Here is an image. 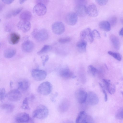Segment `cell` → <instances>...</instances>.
<instances>
[{"mask_svg": "<svg viewBox=\"0 0 123 123\" xmlns=\"http://www.w3.org/2000/svg\"><path fill=\"white\" fill-rule=\"evenodd\" d=\"M49 111L45 105H38L33 111L32 116L33 118L43 119L47 117L49 114Z\"/></svg>", "mask_w": 123, "mask_h": 123, "instance_id": "6da1fadb", "label": "cell"}, {"mask_svg": "<svg viewBox=\"0 0 123 123\" xmlns=\"http://www.w3.org/2000/svg\"><path fill=\"white\" fill-rule=\"evenodd\" d=\"M33 37L37 41L43 42L48 38L49 34L47 31L45 29H42L39 30L35 29L32 33Z\"/></svg>", "mask_w": 123, "mask_h": 123, "instance_id": "7a4b0ae2", "label": "cell"}, {"mask_svg": "<svg viewBox=\"0 0 123 123\" xmlns=\"http://www.w3.org/2000/svg\"><path fill=\"white\" fill-rule=\"evenodd\" d=\"M52 90L51 84L48 81H46L42 83L39 85L37 88V91L41 95H46L50 93Z\"/></svg>", "mask_w": 123, "mask_h": 123, "instance_id": "3957f363", "label": "cell"}, {"mask_svg": "<svg viewBox=\"0 0 123 123\" xmlns=\"http://www.w3.org/2000/svg\"><path fill=\"white\" fill-rule=\"evenodd\" d=\"M22 94L17 89L12 90L6 95V97L9 101L12 102H17L21 98Z\"/></svg>", "mask_w": 123, "mask_h": 123, "instance_id": "277c9868", "label": "cell"}, {"mask_svg": "<svg viewBox=\"0 0 123 123\" xmlns=\"http://www.w3.org/2000/svg\"><path fill=\"white\" fill-rule=\"evenodd\" d=\"M84 1L79 0L75 9V12L77 16L80 17L85 16L87 14L86 6L85 5Z\"/></svg>", "mask_w": 123, "mask_h": 123, "instance_id": "5b68a950", "label": "cell"}, {"mask_svg": "<svg viewBox=\"0 0 123 123\" xmlns=\"http://www.w3.org/2000/svg\"><path fill=\"white\" fill-rule=\"evenodd\" d=\"M31 75L34 80L37 81H40L45 78L47 74L44 70L35 69L32 71Z\"/></svg>", "mask_w": 123, "mask_h": 123, "instance_id": "8992f818", "label": "cell"}, {"mask_svg": "<svg viewBox=\"0 0 123 123\" xmlns=\"http://www.w3.org/2000/svg\"><path fill=\"white\" fill-rule=\"evenodd\" d=\"M33 12L37 16H43L46 12V7L44 4L38 3L34 7Z\"/></svg>", "mask_w": 123, "mask_h": 123, "instance_id": "52a82bcc", "label": "cell"}, {"mask_svg": "<svg viewBox=\"0 0 123 123\" xmlns=\"http://www.w3.org/2000/svg\"><path fill=\"white\" fill-rule=\"evenodd\" d=\"M87 93L82 88L78 89L76 92L75 96L77 101L82 104L86 101Z\"/></svg>", "mask_w": 123, "mask_h": 123, "instance_id": "ba28073f", "label": "cell"}, {"mask_svg": "<svg viewBox=\"0 0 123 123\" xmlns=\"http://www.w3.org/2000/svg\"><path fill=\"white\" fill-rule=\"evenodd\" d=\"M52 29L53 32L55 34L61 35L64 31L65 26L62 22H57L54 23L52 25Z\"/></svg>", "mask_w": 123, "mask_h": 123, "instance_id": "9c48e42d", "label": "cell"}, {"mask_svg": "<svg viewBox=\"0 0 123 123\" xmlns=\"http://www.w3.org/2000/svg\"><path fill=\"white\" fill-rule=\"evenodd\" d=\"M77 20L78 16L75 12H69L67 14L65 17L66 22L70 25H75L77 22Z\"/></svg>", "mask_w": 123, "mask_h": 123, "instance_id": "30bf717a", "label": "cell"}, {"mask_svg": "<svg viewBox=\"0 0 123 123\" xmlns=\"http://www.w3.org/2000/svg\"><path fill=\"white\" fill-rule=\"evenodd\" d=\"M86 101L90 105H94L98 103L99 99L98 96L95 93L90 91L87 93Z\"/></svg>", "mask_w": 123, "mask_h": 123, "instance_id": "8fae6325", "label": "cell"}, {"mask_svg": "<svg viewBox=\"0 0 123 123\" xmlns=\"http://www.w3.org/2000/svg\"><path fill=\"white\" fill-rule=\"evenodd\" d=\"M30 118L28 114L25 112H22L17 114L15 117V120L18 123H28Z\"/></svg>", "mask_w": 123, "mask_h": 123, "instance_id": "7c38bea8", "label": "cell"}, {"mask_svg": "<svg viewBox=\"0 0 123 123\" xmlns=\"http://www.w3.org/2000/svg\"><path fill=\"white\" fill-rule=\"evenodd\" d=\"M17 26L19 30L26 32L30 30L31 25L29 21L21 20L18 23Z\"/></svg>", "mask_w": 123, "mask_h": 123, "instance_id": "4fadbf2b", "label": "cell"}, {"mask_svg": "<svg viewBox=\"0 0 123 123\" xmlns=\"http://www.w3.org/2000/svg\"><path fill=\"white\" fill-rule=\"evenodd\" d=\"M34 45L33 43L30 40H26L22 43L21 46L22 51L25 53L31 52L34 48Z\"/></svg>", "mask_w": 123, "mask_h": 123, "instance_id": "5bb4252c", "label": "cell"}, {"mask_svg": "<svg viewBox=\"0 0 123 123\" xmlns=\"http://www.w3.org/2000/svg\"><path fill=\"white\" fill-rule=\"evenodd\" d=\"M59 73L60 75L65 78H74L76 76L71 72L68 67H65L61 68L59 70Z\"/></svg>", "mask_w": 123, "mask_h": 123, "instance_id": "9a60e30c", "label": "cell"}, {"mask_svg": "<svg viewBox=\"0 0 123 123\" xmlns=\"http://www.w3.org/2000/svg\"><path fill=\"white\" fill-rule=\"evenodd\" d=\"M87 14L91 17H95L98 15V12L96 6L94 4L86 6Z\"/></svg>", "mask_w": 123, "mask_h": 123, "instance_id": "2e32d148", "label": "cell"}, {"mask_svg": "<svg viewBox=\"0 0 123 123\" xmlns=\"http://www.w3.org/2000/svg\"><path fill=\"white\" fill-rule=\"evenodd\" d=\"M103 81L105 88L109 93L111 94H114L116 90L115 85L111 84L110 80L103 79Z\"/></svg>", "mask_w": 123, "mask_h": 123, "instance_id": "e0dca14e", "label": "cell"}, {"mask_svg": "<svg viewBox=\"0 0 123 123\" xmlns=\"http://www.w3.org/2000/svg\"><path fill=\"white\" fill-rule=\"evenodd\" d=\"M88 115L84 111L79 113L76 118V123H86L87 122Z\"/></svg>", "mask_w": 123, "mask_h": 123, "instance_id": "ac0fdd59", "label": "cell"}, {"mask_svg": "<svg viewBox=\"0 0 123 123\" xmlns=\"http://www.w3.org/2000/svg\"><path fill=\"white\" fill-rule=\"evenodd\" d=\"M9 42L12 44L14 45L17 43L20 39V36L18 34L15 33H11L9 37Z\"/></svg>", "mask_w": 123, "mask_h": 123, "instance_id": "d6986e66", "label": "cell"}, {"mask_svg": "<svg viewBox=\"0 0 123 123\" xmlns=\"http://www.w3.org/2000/svg\"><path fill=\"white\" fill-rule=\"evenodd\" d=\"M87 42L86 40L81 39L77 43L76 47L78 50L81 53H83L86 51Z\"/></svg>", "mask_w": 123, "mask_h": 123, "instance_id": "ffe728a7", "label": "cell"}, {"mask_svg": "<svg viewBox=\"0 0 123 123\" xmlns=\"http://www.w3.org/2000/svg\"><path fill=\"white\" fill-rule=\"evenodd\" d=\"M19 18L21 20L29 21L32 18V15L29 11H25L20 13Z\"/></svg>", "mask_w": 123, "mask_h": 123, "instance_id": "44dd1931", "label": "cell"}, {"mask_svg": "<svg viewBox=\"0 0 123 123\" xmlns=\"http://www.w3.org/2000/svg\"><path fill=\"white\" fill-rule=\"evenodd\" d=\"M110 39L115 49L118 50L120 48V42L118 38L114 35H111L110 37Z\"/></svg>", "mask_w": 123, "mask_h": 123, "instance_id": "7402d4cb", "label": "cell"}, {"mask_svg": "<svg viewBox=\"0 0 123 123\" xmlns=\"http://www.w3.org/2000/svg\"><path fill=\"white\" fill-rule=\"evenodd\" d=\"M16 50L13 48H9L5 50L4 52V56L6 58H10L13 57L16 54Z\"/></svg>", "mask_w": 123, "mask_h": 123, "instance_id": "603a6c76", "label": "cell"}, {"mask_svg": "<svg viewBox=\"0 0 123 123\" xmlns=\"http://www.w3.org/2000/svg\"><path fill=\"white\" fill-rule=\"evenodd\" d=\"M99 26L100 29L106 31H109L111 29V25L110 23L106 21H103L100 22Z\"/></svg>", "mask_w": 123, "mask_h": 123, "instance_id": "cb8c5ba5", "label": "cell"}, {"mask_svg": "<svg viewBox=\"0 0 123 123\" xmlns=\"http://www.w3.org/2000/svg\"><path fill=\"white\" fill-rule=\"evenodd\" d=\"M29 85L28 81L26 80H24L18 83V88L23 91H26L28 89Z\"/></svg>", "mask_w": 123, "mask_h": 123, "instance_id": "d4e9b609", "label": "cell"}, {"mask_svg": "<svg viewBox=\"0 0 123 123\" xmlns=\"http://www.w3.org/2000/svg\"><path fill=\"white\" fill-rule=\"evenodd\" d=\"M23 9L22 7L14 9L9 12L6 15V18H9L12 16H14L19 13Z\"/></svg>", "mask_w": 123, "mask_h": 123, "instance_id": "484cf974", "label": "cell"}, {"mask_svg": "<svg viewBox=\"0 0 123 123\" xmlns=\"http://www.w3.org/2000/svg\"><path fill=\"white\" fill-rule=\"evenodd\" d=\"M69 106V103L68 102L64 101L60 105L59 107V110L61 112H64L68 109Z\"/></svg>", "mask_w": 123, "mask_h": 123, "instance_id": "4316f807", "label": "cell"}, {"mask_svg": "<svg viewBox=\"0 0 123 123\" xmlns=\"http://www.w3.org/2000/svg\"><path fill=\"white\" fill-rule=\"evenodd\" d=\"M1 108L7 112L11 113L13 111L14 106L12 104H5L2 105Z\"/></svg>", "mask_w": 123, "mask_h": 123, "instance_id": "83f0119b", "label": "cell"}, {"mask_svg": "<svg viewBox=\"0 0 123 123\" xmlns=\"http://www.w3.org/2000/svg\"><path fill=\"white\" fill-rule=\"evenodd\" d=\"M51 49L52 47L51 46L47 45H45L37 52V54L38 55H41L49 51Z\"/></svg>", "mask_w": 123, "mask_h": 123, "instance_id": "f1b7e54d", "label": "cell"}, {"mask_svg": "<svg viewBox=\"0 0 123 123\" xmlns=\"http://www.w3.org/2000/svg\"><path fill=\"white\" fill-rule=\"evenodd\" d=\"M91 31L90 28H87L81 31L80 34L81 39L86 40L85 39L87 38L88 34Z\"/></svg>", "mask_w": 123, "mask_h": 123, "instance_id": "f546056e", "label": "cell"}, {"mask_svg": "<svg viewBox=\"0 0 123 123\" xmlns=\"http://www.w3.org/2000/svg\"><path fill=\"white\" fill-rule=\"evenodd\" d=\"M109 54L111 55L117 60L120 61L122 60V57L119 53L111 51H108V52Z\"/></svg>", "mask_w": 123, "mask_h": 123, "instance_id": "4dcf8cb0", "label": "cell"}, {"mask_svg": "<svg viewBox=\"0 0 123 123\" xmlns=\"http://www.w3.org/2000/svg\"><path fill=\"white\" fill-rule=\"evenodd\" d=\"M88 72L93 76H95L98 72V70L92 65H89L88 67Z\"/></svg>", "mask_w": 123, "mask_h": 123, "instance_id": "1f68e13d", "label": "cell"}, {"mask_svg": "<svg viewBox=\"0 0 123 123\" xmlns=\"http://www.w3.org/2000/svg\"><path fill=\"white\" fill-rule=\"evenodd\" d=\"M21 108L24 110H30V109L28 102V99L27 98H26L23 101L21 106Z\"/></svg>", "mask_w": 123, "mask_h": 123, "instance_id": "d6a6232c", "label": "cell"}, {"mask_svg": "<svg viewBox=\"0 0 123 123\" xmlns=\"http://www.w3.org/2000/svg\"><path fill=\"white\" fill-rule=\"evenodd\" d=\"M116 117L118 119H123V107L121 108L117 111Z\"/></svg>", "mask_w": 123, "mask_h": 123, "instance_id": "836d02e7", "label": "cell"}, {"mask_svg": "<svg viewBox=\"0 0 123 123\" xmlns=\"http://www.w3.org/2000/svg\"><path fill=\"white\" fill-rule=\"evenodd\" d=\"M6 97V91L4 88H2L0 90V99L1 102H3L4 100L5 97Z\"/></svg>", "mask_w": 123, "mask_h": 123, "instance_id": "e575fe53", "label": "cell"}, {"mask_svg": "<svg viewBox=\"0 0 123 123\" xmlns=\"http://www.w3.org/2000/svg\"><path fill=\"white\" fill-rule=\"evenodd\" d=\"M71 38L69 37H66L61 38L58 40V42L61 43H65L70 42L71 40Z\"/></svg>", "mask_w": 123, "mask_h": 123, "instance_id": "d590c367", "label": "cell"}, {"mask_svg": "<svg viewBox=\"0 0 123 123\" xmlns=\"http://www.w3.org/2000/svg\"><path fill=\"white\" fill-rule=\"evenodd\" d=\"M110 25L112 26H114L116 25L117 21V17L115 16H112L109 20Z\"/></svg>", "mask_w": 123, "mask_h": 123, "instance_id": "8d00e7d4", "label": "cell"}, {"mask_svg": "<svg viewBox=\"0 0 123 123\" xmlns=\"http://www.w3.org/2000/svg\"><path fill=\"white\" fill-rule=\"evenodd\" d=\"M92 33L94 37L97 39L100 38V34L98 31L96 30H93L92 31Z\"/></svg>", "mask_w": 123, "mask_h": 123, "instance_id": "74e56055", "label": "cell"}, {"mask_svg": "<svg viewBox=\"0 0 123 123\" xmlns=\"http://www.w3.org/2000/svg\"><path fill=\"white\" fill-rule=\"evenodd\" d=\"M99 84L101 87L102 88L103 92L105 96V101L106 102L108 99L107 95L106 92L102 84L100 83H99Z\"/></svg>", "mask_w": 123, "mask_h": 123, "instance_id": "f35d334b", "label": "cell"}, {"mask_svg": "<svg viewBox=\"0 0 123 123\" xmlns=\"http://www.w3.org/2000/svg\"><path fill=\"white\" fill-rule=\"evenodd\" d=\"M96 1L98 4L100 6H103L106 5L108 2V0H97Z\"/></svg>", "mask_w": 123, "mask_h": 123, "instance_id": "ab89813d", "label": "cell"}, {"mask_svg": "<svg viewBox=\"0 0 123 123\" xmlns=\"http://www.w3.org/2000/svg\"><path fill=\"white\" fill-rule=\"evenodd\" d=\"M42 58H43V66H44L46 62L49 60V56L47 55L44 56L42 57Z\"/></svg>", "mask_w": 123, "mask_h": 123, "instance_id": "60d3db41", "label": "cell"}, {"mask_svg": "<svg viewBox=\"0 0 123 123\" xmlns=\"http://www.w3.org/2000/svg\"><path fill=\"white\" fill-rule=\"evenodd\" d=\"M14 1V0H2V1L4 3L7 4H10L12 3Z\"/></svg>", "mask_w": 123, "mask_h": 123, "instance_id": "b9f144b4", "label": "cell"}, {"mask_svg": "<svg viewBox=\"0 0 123 123\" xmlns=\"http://www.w3.org/2000/svg\"><path fill=\"white\" fill-rule=\"evenodd\" d=\"M119 35L123 37V27L122 28L119 32Z\"/></svg>", "mask_w": 123, "mask_h": 123, "instance_id": "7bdbcfd3", "label": "cell"}, {"mask_svg": "<svg viewBox=\"0 0 123 123\" xmlns=\"http://www.w3.org/2000/svg\"><path fill=\"white\" fill-rule=\"evenodd\" d=\"M63 123H74L71 121L67 120L65 121Z\"/></svg>", "mask_w": 123, "mask_h": 123, "instance_id": "ee69618b", "label": "cell"}, {"mask_svg": "<svg viewBox=\"0 0 123 123\" xmlns=\"http://www.w3.org/2000/svg\"><path fill=\"white\" fill-rule=\"evenodd\" d=\"M26 1V0H20L19 1V2L20 4H22L24 2H25Z\"/></svg>", "mask_w": 123, "mask_h": 123, "instance_id": "f6af8a7d", "label": "cell"}, {"mask_svg": "<svg viewBox=\"0 0 123 123\" xmlns=\"http://www.w3.org/2000/svg\"><path fill=\"white\" fill-rule=\"evenodd\" d=\"M28 123H35V122L31 118H30V120Z\"/></svg>", "mask_w": 123, "mask_h": 123, "instance_id": "bcb514c9", "label": "cell"}, {"mask_svg": "<svg viewBox=\"0 0 123 123\" xmlns=\"http://www.w3.org/2000/svg\"><path fill=\"white\" fill-rule=\"evenodd\" d=\"M13 82L12 81H11L10 83V87H12L13 85Z\"/></svg>", "mask_w": 123, "mask_h": 123, "instance_id": "7dc6e473", "label": "cell"}, {"mask_svg": "<svg viewBox=\"0 0 123 123\" xmlns=\"http://www.w3.org/2000/svg\"><path fill=\"white\" fill-rule=\"evenodd\" d=\"M121 22L123 24V18H121Z\"/></svg>", "mask_w": 123, "mask_h": 123, "instance_id": "c3c4849f", "label": "cell"}, {"mask_svg": "<svg viewBox=\"0 0 123 123\" xmlns=\"http://www.w3.org/2000/svg\"><path fill=\"white\" fill-rule=\"evenodd\" d=\"M121 93L123 95V91L121 92Z\"/></svg>", "mask_w": 123, "mask_h": 123, "instance_id": "681fc988", "label": "cell"}, {"mask_svg": "<svg viewBox=\"0 0 123 123\" xmlns=\"http://www.w3.org/2000/svg\"></svg>", "mask_w": 123, "mask_h": 123, "instance_id": "f907efd6", "label": "cell"}]
</instances>
